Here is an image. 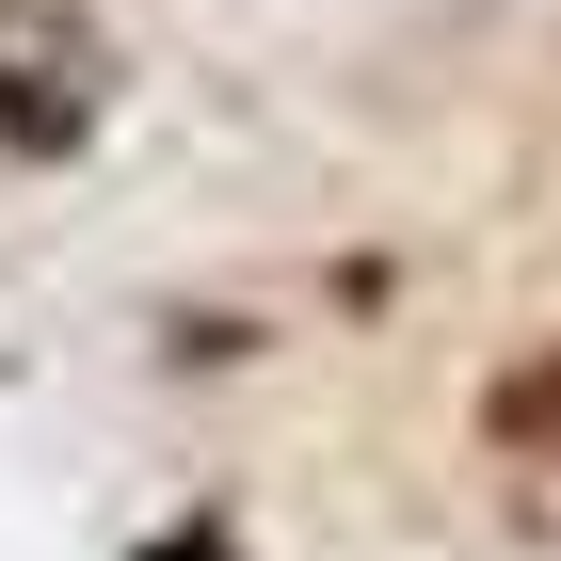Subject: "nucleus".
<instances>
[{
    "instance_id": "obj_1",
    "label": "nucleus",
    "mask_w": 561,
    "mask_h": 561,
    "mask_svg": "<svg viewBox=\"0 0 561 561\" xmlns=\"http://www.w3.org/2000/svg\"><path fill=\"white\" fill-rule=\"evenodd\" d=\"M113 129V33L81 0H0V161H81Z\"/></svg>"
},
{
    "instance_id": "obj_2",
    "label": "nucleus",
    "mask_w": 561,
    "mask_h": 561,
    "mask_svg": "<svg viewBox=\"0 0 561 561\" xmlns=\"http://www.w3.org/2000/svg\"><path fill=\"white\" fill-rule=\"evenodd\" d=\"M481 433H497L514 466H561V337H546V353H514V369L481 386Z\"/></svg>"
},
{
    "instance_id": "obj_3",
    "label": "nucleus",
    "mask_w": 561,
    "mask_h": 561,
    "mask_svg": "<svg viewBox=\"0 0 561 561\" xmlns=\"http://www.w3.org/2000/svg\"><path fill=\"white\" fill-rule=\"evenodd\" d=\"M145 561H241V529H225V514H176V529H145Z\"/></svg>"
}]
</instances>
